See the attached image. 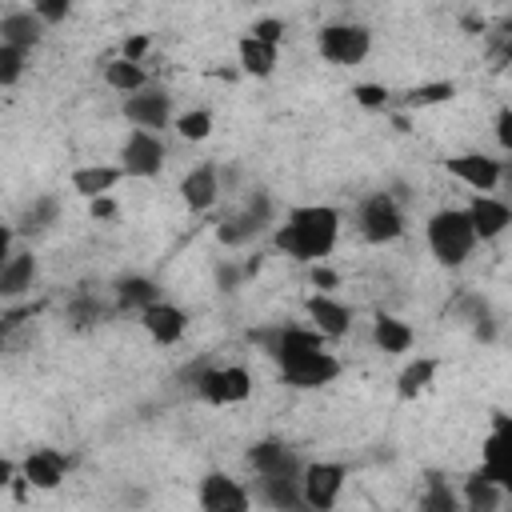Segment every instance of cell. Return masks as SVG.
Returning <instances> with one entry per match:
<instances>
[{
  "instance_id": "obj_1",
  "label": "cell",
  "mask_w": 512,
  "mask_h": 512,
  "mask_svg": "<svg viewBox=\"0 0 512 512\" xmlns=\"http://www.w3.org/2000/svg\"><path fill=\"white\" fill-rule=\"evenodd\" d=\"M268 348V356H276L284 384L292 388H320L332 384L340 376V360L332 352H324V336L320 332H304V328H280L272 336H256Z\"/></svg>"
},
{
  "instance_id": "obj_2",
  "label": "cell",
  "mask_w": 512,
  "mask_h": 512,
  "mask_svg": "<svg viewBox=\"0 0 512 512\" xmlns=\"http://www.w3.org/2000/svg\"><path fill=\"white\" fill-rule=\"evenodd\" d=\"M336 236H340V212L336 208L300 204L288 212V224L276 228V248L304 260V264H316L320 256H328L336 248Z\"/></svg>"
},
{
  "instance_id": "obj_3",
  "label": "cell",
  "mask_w": 512,
  "mask_h": 512,
  "mask_svg": "<svg viewBox=\"0 0 512 512\" xmlns=\"http://www.w3.org/2000/svg\"><path fill=\"white\" fill-rule=\"evenodd\" d=\"M428 248L440 264L456 268L468 260V252L476 248V232L468 224V212L464 208H440L432 220H428Z\"/></svg>"
},
{
  "instance_id": "obj_4",
  "label": "cell",
  "mask_w": 512,
  "mask_h": 512,
  "mask_svg": "<svg viewBox=\"0 0 512 512\" xmlns=\"http://www.w3.org/2000/svg\"><path fill=\"white\" fill-rule=\"evenodd\" d=\"M344 476H348L344 464H332V460L308 464L304 468V480H300V500L312 512H332V504H336V496L344 488Z\"/></svg>"
},
{
  "instance_id": "obj_5",
  "label": "cell",
  "mask_w": 512,
  "mask_h": 512,
  "mask_svg": "<svg viewBox=\"0 0 512 512\" xmlns=\"http://www.w3.org/2000/svg\"><path fill=\"white\" fill-rule=\"evenodd\" d=\"M372 48V36L364 24H328L320 28V56L332 64H360Z\"/></svg>"
},
{
  "instance_id": "obj_6",
  "label": "cell",
  "mask_w": 512,
  "mask_h": 512,
  "mask_svg": "<svg viewBox=\"0 0 512 512\" xmlns=\"http://www.w3.org/2000/svg\"><path fill=\"white\" fill-rule=\"evenodd\" d=\"M360 232L372 244H388V240H396L404 232V216H400V208H396V200L388 192H376V196H368L360 204Z\"/></svg>"
},
{
  "instance_id": "obj_7",
  "label": "cell",
  "mask_w": 512,
  "mask_h": 512,
  "mask_svg": "<svg viewBox=\"0 0 512 512\" xmlns=\"http://www.w3.org/2000/svg\"><path fill=\"white\" fill-rule=\"evenodd\" d=\"M196 388H200V396H204L208 404H220V408H224V404H240V400H248V392H252V376H248V368L228 364V368L200 372Z\"/></svg>"
},
{
  "instance_id": "obj_8",
  "label": "cell",
  "mask_w": 512,
  "mask_h": 512,
  "mask_svg": "<svg viewBox=\"0 0 512 512\" xmlns=\"http://www.w3.org/2000/svg\"><path fill=\"white\" fill-rule=\"evenodd\" d=\"M480 476L496 488L512 484V432H508V416H496V432L484 440V468Z\"/></svg>"
},
{
  "instance_id": "obj_9",
  "label": "cell",
  "mask_w": 512,
  "mask_h": 512,
  "mask_svg": "<svg viewBox=\"0 0 512 512\" xmlns=\"http://www.w3.org/2000/svg\"><path fill=\"white\" fill-rule=\"evenodd\" d=\"M164 168V144H160V136H152V132H132L128 136V144H124V168L120 172H128V176H156Z\"/></svg>"
},
{
  "instance_id": "obj_10",
  "label": "cell",
  "mask_w": 512,
  "mask_h": 512,
  "mask_svg": "<svg viewBox=\"0 0 512 512\" xmlns=\"http://www.w3.org/2000/svg\"><path fill=\"white\" fill-rule=\"evenodd\" d=\"M200 512H248V492L232 476L208 472L200 484Z\"/></svg>"
},
{
  "instance_id": "obj_11",
  "label": "cell",
  "mask_w": 512,
  "mask_h": 512,
  "mask_svg": "<svg viewBox=\"0 0 512 512\" xmlns=\"http://www.w3.org/2000/svg\"><path fill=\"white\" fill-rule=\"evenodd\" d=\"M444 168H448L456 180H464L468 188H476V196H480V192H492V188L500 184V164H496V160H488V156H480V152L448 156V160H444Z\"/></svg>"
},
{
  "instance_id": "obj_12",
  "label": "cell",
  "mask_w": 512,
  "mask_h": 512,
  "mask_svg": "<svg viewBox=\"0 0 512 512\" xmlns=\"http://www.w3.org/2000/svg\"><path fill=\"white\" fill-rule=\"evenodd\" d=\"M268 212H272V200L264 196V192H252V200H248V208L236 216V220H228V224H220L216 228V236L224 240V244H244L252 232H260L264 224H268Z\"/></svg>"
},
{
  "instance_id": "obj_13",
  "label": "cell",
  "mask_w": 512,
  "mask_h": 512,
  "mask_svg": "<svg viewBox=\"0 0 512 512\" xmlns=\"http://www.w3.org/2000/svg\"><path fill=\"white\" fill-rule=\"evenodd\" d=\"M464 212H468V224H472L476 240L500 236V232L508 228V220H512L508 204H504V200H492V196H472V204H468Z\"/></svg>"
},
{
  "instance_id": "obj_14",
  "label": "cell",
  "mask_w": 512,
  "mask_h": 512,
  "mask_svg": "<svg viewBox=\"0 0 512 512\" xmlns=\"http://www.w3.org/2000/svg\"><path fill=\"white\" fill-rule=\"evenodd\" d=\"M140 324H144V332L156 340V344H176L180 336H184V312L180 308H172V304H164V300H156L152 308H144L140 312Z\"/></svg>"
},
{
  "instance_id": "obj_15",
  "label": "cell",
  "mask_w": 512,
  "mask_h": 512,
  "mask_svg": "<svg viewBox=\"0 0 512 512\" xmlns=\"http://www.w3.org/2000/svg\"><path fill=\"white\" fill-rule=\"evenodd\" d=\"M248 464H252L260 476H296V468H300L296 452H292L288 444H276V440H260V444H252Z\"/></svg>"
},
{
  "instance_id": "obj_16",
  "label": "cell",
  "mask_w": 512,
  "mask_h": 512,
  "mask_svg": "<svg viewBox=\"0 0 512 512\" xmlns=\"http://www.w3.org/2000/svg\"><path fill=\"white\" fill-rule=\"evenodd\" d=\"M304 308H308V320L316 324V332H320V336H332V340H336V336H344V332H348V320H352V316H348V308H344V304H336L332 296L316 292V296H308V304H304Z\"/></svg>"
},
{
  "instance_id": "obj_17",
  "label": "cell",
  "mask_w": 512,
  "mask_h": 512,
  "mask_svg": "<svg viewBox=\"0 0 512 512\" xmlns=\"http://www.w3.org/2000/svg\"><path fill=\"white\" fill-rule=\"evenodd\" d=\"M124 116H128L132 124H140V132L164 128V124H168V96H164V92L128 96V100H124Z\"/></svg>"
},
{
  "instance_id": "obj_18",
  "label": "cell",
  "mask_w": 512,
  "mask_h": 512,
  "mask_svg": "<svg viewBox=\"0 0 512 512\" xmlns=\"http://www.w3.org/2000/svg\"><path fill=\"white\" fill-rule=\"evenodd\" d=\"M216 168L212 164H200V168H192L184 180H180V196H184V204L192 208V212H204V208H212L216 204Z\"/></svg>"
},
{
  "instance_id": "obj_19",
  "label": "cell",
  "mask_w": 512,
  "mask_h": 512,
  "mask_svg": "<svg viewBox=\"0 0 512 512\" xmlns=\"http://www.w3.org/2000/svg\"><path fill=\"white\" fill-rule=\"evenodd\" d=\"M24 480H28L32 488H56V484L64 480V456L52 452V448L32 452V456L24 460Z\"/></svg>"
},
{
  "instance_id": "obj_20",
  "label": "cell",
  "mask_w": 512,
  "mask_h": 512,
  "mask_svg": "<svg viewBox=\"0 0 512 512\" xmlns=\"http://www.w3.org/2000/svg\"><path fill=\"white\" fill-rule=\"evenodd\" d=\"M36 40H40V20H36L32 12H8V16L0 20V44L28 52Z\"/></svg>"
},
{
  "instance_id": "obj_21",
  "label": "cell",
  "mask_w": 512,
  "mask_h": 512,
  "mask_svg": "<svg viewBox=\"0 0 512 512\" xmlns=\"http://www.w3.org/2000/svg\"><path fill=\"white\" fill-rule=\"evenodd\" d=\"M120 180V168H108V164H92V168H76L72 172V188L88 200H100L108 196V188Z\"/></svg>"
},
{
  "instance_id": "obj_22",
  "label": "cell",
  "mask_w": 512,
  "mask_h": 512,
  "mask_svg": "<svg viewBox=\"0 0 512 512\" xmlns=\"http://www.w3.org/2000/svg\"><path fill=\"white\" fill-rule=\"evenodd\" d=\"M372 340H376V348H384V352H408L412 348V328L404 324V320H396V316H376L372 320Z\"/></svg>"
},
{
  "instance_id": "obj_23",
  "label": "cell",
  "mask_w": 512,
  "mask_h": 512,
  "mask_svg": "<svg viewBox=\"0 0 512 512\" xmlns=\"http://www.w3.org/2000/svg\"><path fill=\"white\" fill-rule=\"evenodd\" d=\"M32 280H36V260L28 252H20L0 268V296H20L32 288Z\"/></svg>"
},
{
  "instance_id": "obj_24",
  "label": "cell",
  "mask_w": 512,
  "mask_h": 512,
  "mask_svg": "<svg viewBox=\"0 0 512 512\" xmlns=\"http://www.w3.org/2000/svg\"><path fill=\"white\" fill-rule=\"evenodd\" d=\"M104 80H108V88L136 96V92L148 84V72H144L140 64H128V60L120 56V60H108V68H104Z\"/></svg>"
},
{
  "instance_id": "obj_25",
  "label": "cell",
  "mask_w": 512,
  "mask_h": 512,
  "mask_svg": "<svg viewBox=\"0 0 512 512\" xmlns=\"http://www.w3.org/2000/svg\"><path fill=\"white\" fill-rule=\"evenodd\" d=\"M236 52H240V68H244L248 76H268V72L276 68V48H268V44H260V40H252V36H244Z\"/></svg>"
},
{
  "instance_id": "obj_26",
  "label": "cell",
  "mask_w": 512,
  "mask_h": 512,
  "mask_svg": "<svg viewBox=\"0 0 512 512\" xmlns=\"http://www.w3.org/2000/svg\"><path fill=\"white\" fill-rule=\"evenodd\" d=\"M260 492L272 508L280 512H292L300 504V488H296V476H260Z\"/></svg>"
},
{
  "instance_id": "obj_27",
  "label": "cell",
  "mask_w": 512,
  "mask_h": 512,
  "mask_svg": "<svg viewBox=\"0 0 512 512\" xmlns=\"http://www.w3.org/2000/svg\"><path fill=\"white\" fill-rule=\"evenodd\" d=\"M500 496H504V488L488 484L480 472H472V476H468V484H464L468 512H496V508H500Z\"/></svg>"
},
{
  "instance_id": "obj_28",
  "label": "cell",
  "mask_w": 512,
  "mask_h": 512,
  "mask_svg": "<svg viewBox=\"0 0 512 512\" xmlns=\"http://www.w3.org/2000/svg\"><path fill=\"white\" fill-rule=\"evenodd\" d=\"M432 376H436V360H428V356H420V360H412L404 372H400V400H412V396H420L428 384H432Z\"/></svg>"
},
{
  "instance_id": "obj_29",
  "label": "cell",
  "mask_w": 512,
  "mask_h": 512,
  "mask_svg": "<svg viewBox=\"0 0 512 512\" xmlns=\"http://www.w3.org/2000/svg\"><path fill=\"white\" fill-rule=\"evenodd\" d=\"M116 296H120V308H152L156 304V284L152 280H144V276H128V280H120V288H116Z\"/></svg>"
},
{
  "instance_id": "obj_30",
  "label": "cell",
  "mask_w": 512,
  "mask_h": 512,
  "mask_svg": "<svg viewBox=\"0 0 512 512\" xmlns=\"http://www.w3.org/2000/svg\"><path fill=\"white\" fill-rule=\"evenodd\" d=\"M420 512H460V500L452 496V488L440 476H432L424 496H420Z\"/></svg>"
},
{
  "instance_id": "obj_31",
  "label": "cell",
  "mask_w": 512,
  "mask_h": 512,
  "mask_svg": "<svg viewBox=\"0 0 512 512\" xmlns=\"http://www.w3.org/2000/svg\"><path fill=\"white\" fill-rule=\"evenodd\" d=\"M456 96V84L452 80H440V84H420V88H412L408 92V104L412 108H424V104H444V100H452Z\"/></svg>"
},
{
  "instance_id": "obj_32",
  "label": "cell",
  "mask_w": 512,
  "mask_h": 512,
  "mask_svg": "<svg viewBox=\"0 0 512 512\" xmlns=\"http://www.w3.org/2000/svg\"><path fill=\"white\" fill-rule=\"evenodd\" d=\"M176 132H180L184 140H204V136L212 132V116H208V112H184V116L176 120Z\"/></svg>"
},
{
  "instance_id": "obj_33",
  "label": "cell",
  "mask_w": 512,
  "mask_h": 512,
  "mask_svg": "<svg viewBox=\"0 0 512 512\" xmlns=\"http://www.w3.org/2000/svg\"><path fill=\"white\" fill-rule=\"evenodd\" d=\"M20 72H24V52H20V48L0 44V88L16 84V80H20Z\"/></svg>"
},
{
  "instance_id": "obj_34",
  "label": "cell",
  "mask_w": 512,
  "mask_h": 512,
  "mask_svg": "<svg viewBox=\"0 0 512 512\" xmlns=\"http://www.w3.org/2000/svg\"><path fill=\"white\" fill-rule=\"evenodd\" d=\"M52 216H56V200L44 196V200H36V204L24 212V228H28V232H44V228L52 224Z\"/></svg>"
},
{
  "instance_id": "obj_35",
  "label": "cell",
  "mask_w": 512,
  "mask_h": 512,
  "mask_svg": "<svg viewBox=\"0 0 512 512\" xmlns=\"http://www.w3.org/2000/svg\"><path fill=\"white\" fill-rule=\"evenodd\" d=\"M352 96H356V104H364V108H384V104H388V88H380V84H356Z\"/></svg>"
},
{
  "instance_id": "obj_36",
  "label": "cell",
  "mask_w": 512,
  "mask_h": 512,
  "mask_svg": "<svg viewBox=\"0 0 512 512\" xmlns=\"http://www.w3.org/2000/svg\"><path fill=\"white\" fill-rule=\"evenodd\" d=\"M248 36L260 40V44H268V48H276L280 36H284V24H280V20H256V28H252Z\"/></svg>"
},
{
  "instance_id": "obj_37",
  "label": "cell",
  "mask_w": 512,
  "mask_h": 512,
  "mask_svg": "<svg viewBox=\"0 0 512 512\" xmlns=\"http://www.w3.org/2000/svg\"><path fill=\"white\" fill-rule=\"evenodd\" d=\"M32 16L44 20V24H56V20L68 16V0H40V4L32 8Z\"/></svg>"
},
{
  "instance_id": "obj_38",
  "label": "cell",
  "mask_w": 512,
  "mask_h": 512,
  "mask_svg": "<svg viewBox=\"0 0 512 512\" xmlns=\"http://www.w3.org/2000/svg\"><path fill=\"white\" fill-rule=\"evenodd\" d=\"M96 316H100V304H96V300H76V304H72V320H76V324H92Z\"/></svg>"
},
{
  "instance_id": "obj_39",
  "label": "cell",
  "mask_w": 512,
  "mask_h": 512,
  "mask_svg": "<svg viewBox=\"0 0 512 512\" xmlns=\"http://www.w3.org/2000/svg\"><path fill=\"white\" fill-rule=\"evenodd\" d=\"M144 52H148V36H128V40H124V60H128V64H140Z\"/></svg>"
},
{
  "instance_id": "obj_40",
  "label": "cell",
  "mask_w": 512,
  "mask_h": 512,
  "mask_svg": "<svg viewBox=\"0 0 512 512\" xmlns=\"http://www.w3.org/2000/svg\"><path fill=\"white\" fill-rule=\"evenodd\" d=\"M496 140H500L504 148H512V112H508V108L496 116Z\"/></svg>"
},
{
  "instance_id": "obj_41",
  "label": "cell",
  "mask_w": 512,
  "mask_h": 512,
  "mask_svg": "<svg viewBox=\"0 0 512 512\" xmlns=\"http://www.w3.org/2000/svg\"><path fill=\"white\" fill-rule=\"evenodd\" d=\"M312 284H316V288H336V272L316 264V268H312Z\"/></svg>"
},
{
  "instance_id": "obj_42",
  "label": "cell",
  "mask_w": 512,
  "mask_h": 512,
  "mask_svg": "<svg viewBox=\"0 0 512 512\" xmlns=\"http://www.w3.org/2000/svg\"><path fill=\"white\" fill-rule=\"evenodd\" d=\"M92 216H100V220H112V216H116V204H112L108 196H100V200H92Z\"/></svg>"
},
{
  "instance_id": "obj_43",
  "label": "cell",
  "mask_w": 512,
  "mask_h": 512,
  "mask_svg": "<svg viewBox=\"0 0 512 512\" xmlns=\"http://www.w3.org/2000/svg\"><path fill=\"white\" fill-rule=\"evenodd\" d=\"M8 248H12V232H8V224H0V268L12 260V252H8Z\"/></svg>"
},
{
  "instance_id": "obj_44",
  "label": "cell",
  "mask_w": 512,
  "mask_h": 512,
  "mask_svg": "<svg viewBox=\"0 0 512 512\" xmlns=\"http://www.w3.org/2000/svg\"><path fill=\"white\" fill-rule=\"evenodd\" d=\"M8 480H12V464H8V460H0V488H4Z\"/></svg>"
},
{
  "instance_id": "obj_45",
  "label": "cell",
  "mask_w": 512,
  "mask_h": 512,
  "mask_svg": "<svg viewBox=\"0 0 512 512\" xmlns=\"http://www.w3.org/2000/svg\"><path fill=\"white\" fill-rule=\"evenodd\" d=\"M308 512H312V508H308Z\"/></svg>"
}]
</instances>
